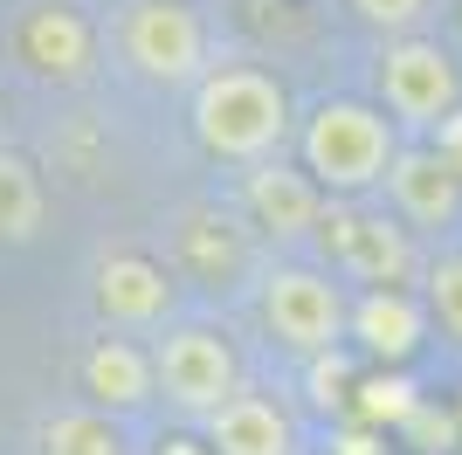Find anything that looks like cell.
Masks as SVG:
<instances>
[{"instance_id":"1","label":"cell","mask_w":462,"mask_h":455,"mask_svg":"<svg viewBox=\"0 0 462 455\" xmlns=\"http://www.w3.org/2000/svg\"><path fill=\"white\" fill-rule=\"evenodd\" d=\"M187 125L208 159L249 172L263 159H283V145L297 138V104H290L276 70H263L249 56H214V70L193 83Z\"/></svg>"},{"instance_id":"2","label":"cell","mask_w":462,"mask_h":455,"mask_svg":"<svg viewBox=\"0 0 462 455\" xmlns=\"http://www.w3.org/2000/svg\"><path fill=\"white\" fill-rule=\"evenodd\" d=\"M401 125L366 104V97H318L297 117V166L318 180L325 200H366L386 187V172L401 159Z\"/></svg>"},{"instance_id":"3","label":"cell","mask_w":462,"mask_h":455,"mask_svg":"<svg viewBox=\"0 0 462 455\" xmlns=\"http://www.w3.org/2000/svg\"><path fill=\"white\" fill-rule=\"evenodd\" d=\"M111 49L152 90H193L214 70V42L193 0H117Z\"/></svg>"},{"instance_id":"4","label":"cell","mask_w":462,"mask_h":455,"mask_svg":"<svg viewBox=\"0 0 462 455\" xmlns=\"http://www.w3.org/2000/svg\"><path fill=\"white\" fill-rule=\"evenodd\" d=\"M255 311H263V331L283 345L290 359L310 366L325 352H346L352 297L325 263H270L263 283H255Z\"/></svg>"},{"instance_id":"5","label":"cell","mask_w":462,"mask_h":455,"mask_svg":"<svg viewBox=\"0 0 462 455\" xmlns=\"http://www.w3.org/2000/svg\"><path fill=\"white\" fill-rule=\"evenodd\" d=\"M318 248H325L331 276L359 290H414L428 269L414 235L386 208H366V200H331L325 221H318Z\"/></svg>"},{"instance_id":"6","label":"cell","mask_w":462,"mask_h":455,"mask_svg":"<svg viewBox=\"0 0 462 455\" xmlns=\"http://www.w3.org/2000/svg\"><path fill=\"white\" fill-rule=\"evenodd\" d=\"M152 379H159V400L173 414L208 421L242 394V359H235V345L214 324L173 318L166 331H152Z\"/></svg>"},{"instance_id":"7","label":"cell","mask_w":462,"mask_h":455,"mask_svg":"<svg viewBox=\"0 0 462 455\" xmlns=\"http://www.w3.org/2000/svg\"><path fill=\"white\" fill-rule=\"evenodd\" d=\"M373 83H380V111L393 117L401 132L435 138L448 117L462 111V70H456V56H448L435 35H401V42H386Z\"/></svg>"},{"instance_id":"8","label":"cell","mask_w":462,"mask_h":455,"mask_svg":"<svg viewBox=\"0 0 462 455\" xmlns=\"http://www.w3.org/2000/svg\"><path fill=\"white\" fill-rule=\"evenodd\" d=\"M7 49H14V62L35 76V83H49V90H77L97 70V28L69 0H28L14 14Z\"/></svg>"},{"instance_id":"9","label":"cell","mask_w":462,"mask_h":455,"mask_svg":"<svg viewBox=\"0 0 462 455\" xmlns=\"http://www.w3.org/2000/svg\"><path fill=\"white\" fill-rule=\"evenodd\" d=\"M235 208H242V221L263 235V242L276 248H297L318 235V221H325V193H318V180H310L304 166H290V159H263V166H249L242 180H235Z\"/></svg>"},{"instance_id":"10","label":"cell","mask_w":462,"mask_h":455,"mask_svg":"<svg viewBox=\"0 0 462 455\" xmlns=\"http://www.w3.org/2000/svg\"><path fill=\"white\" fill-rule=\"evenodd\" d=\"M90 297H97V318L104 331H166L173 324V269L152 263V255H138V248H111V255H97L90 269Z\"/></svg>"},{"instance_id":"11","label":"cell","mask_w":462,"mask_h":455,"mask_svg":"<svg viewBox=\"0 0 462 455\" xmlns=\"http://www.w3.org/2000/svg\"><path fill=\"white\" fill-rule=\"evenodd\" d=\"M77 379H83V400H90L97 414H111V421L145 414V407L159 400L152 345L125 339V331H97L90 352H83V366H77Z\"/></svg>"},{"instance_id":"12","label":"cell","mask_w":462,"mask_h":455,"mask_svg":"<svg viewBox=\"0 0 462 455\" xmlns=\"http://www.w3.org/2000/svg\"><path fill=\"white\" fill-rule=\"evenodd\" d=\"M386 214L414 235V228H456V214H462V180H456V166H448L435 145H401V159H393V172H386Z\"/></svg>"},{"instance_id":"13","label":"cell","mask_w":462,"mask_h":455,"mask_svg":"<svg viewBox=\"0 0 462 455\" xmlns=\"http://www.w3.org/2000/svg\"><path fill=\"white\" fill-rule=\"evenodd\" d=\"M428 339V303L414 290H359L346 318V345H359L380 373H401Z\"/></svg>"},{"instance_id":"14","label":"cell","mask_w":462,"mask_h":455,"mask_svg":"<svg viewBox=\"0 0 462 455\" xmlns=\"http://www.w3.org/2000/svg\"><path fill=\"white\" fill-rule=\"evenodd\" d=\"M208 428V455H297V421H290L283 400L255 394V386H242V394L221 407V414L200 421Z\"/></svg>"},{"instance_id":"15","label":"cell","mask_w":462,"mask_h":455,"mask_svg":"<svg viewBox=\"0 0 462 455\" xmlns=\"http://www.w3.org/2000/svg\"><path fill=\"white\" fill-rule=\"evenodd\" d=\"M49 221V187L28 152L0 145V242H35Z\"/></svg>"},{"instance_id":"16","label":"cell","mask_w":462,"mask_h":455,"mask_svg":"<svg viewBox=\"0 0 462 455\" xmlns=\"http://www.w3.org/2000/svg\"><path fill=\"white\" fill-rule=\"evenodd\" d=\"M35 455H132V441L97 407H62L35 428Z\"/></svg>"},{"instance_id":"17","label":"cell","mask_w":462,"mask_h":455,"mask_svg":"<svg viewBox=\"0 0 462 455\" xmlns=\"http://www.w3.org/2000/svg\"><path fill=\"white\" fill-rule=\"evenodd\" d=\"M414 386H407L401 373H380V366H373L366 379H352V414H359V428H373V435H386V428H393V435H401V421L414 414Z\"/></svg>"},{"instance_id":"18","label":"cell","mask_w":462,"mask_h":455,"mask_svg":"<svg viewBox=\"0 0 462 455\" xmlns=\"http://www.w3.org/2000/svg\"><path fill=\"white\" fill-rule=\"evenodd\" d=\"M421 303H428V324H442L448 339L462 345V248H442L421 269Z\"/></svg>"},{"instance_id":"19","label":"cell","mask_w":462,"mask_h":455,"mask_svg":"<svg viewBox=\"0 0 462 455\" xmlns=\"http://www.w3.org/2000/svg\"><path fill=\"white\" fill-rule=\"evenodd\" d=\"M435 0H346V14L359 21V28H373V35L401 42V35H421V21Z\"/></svg>"},{"instance_id":"20","label":"cell","mask_w":462,"mask_h":455,"mask_svg":"<svg viewBox=\"0 0 462 455\" xmlns=\"http://www.w3.org/2000/svg\"><path fill=\"white\" fill-rule=\"evenodd\" d=\"M456 428H462V421H448V414H435L428 400H414V414L401 421V441H407L414 455H442L448 441H456Z\"/></svg>"},{"instance_id":"21","label":"cell","mask_w":462,"mask_h":455,"mask_svg":"<svg viewBox=\"0 0 462 455\" xmlns=\"http://www.w3.org/2000/svg\"><path fill=\"white\" fill-rule=\"evenodd\" d=\"M310 386H318V407H352V366H346V352H325V359H310Z\"/></svg>"},{"instance_id":"22","label":"cell","mask_w":462,"mask_h":455,"mask_svg":"<svg viewBox=\"0 0 462 455\" xmlns=\"http://www.w3.org/2000/svg\"><path fill=\"white\" fill-rule=\"evenodd\" d=\"M331 455H386V435H373V428H352V435L331 441Z\"/></svg>"},{"instance_id":"23","label":"cell","mask_w":462,"mask_h":455,"mask_svg":"<svg viewBox=\"0 0 462 455\" xmlns=\"http://www.w3.org/2000/svg\"><path fill=\"white\" fill-rule=\"evenodd\" d=\"M428 145L442 152L448 166H456V180H462V111H456V117H448V125H442V132H435V138H428Z\"/></svg>"},{"instance_id":"24","label":"cell","mask_w":462,"mask_h":455,"mask_svg":"<svg viewBox=\"0 0 462 455\" xmlns=\"http://www.w3.org/2000/svg\"><path fill=\"white\" fill-rule=\"evenodd\" d=\"M0 145H7V104H0Z\"/></svg>"},{"instance_id":"25","label":"cell","mask_w":462,"mask_h":455,"mask_svg":"<svg viewBox=\"0 0 462 455\" xmlns=\"http://www.w3.org/2000/svg\"><path fill=\"white\" fill-rule=\"evenodd\" d=\"M456 421H462V407H456Z\"/></svg>"}]
</instances>
